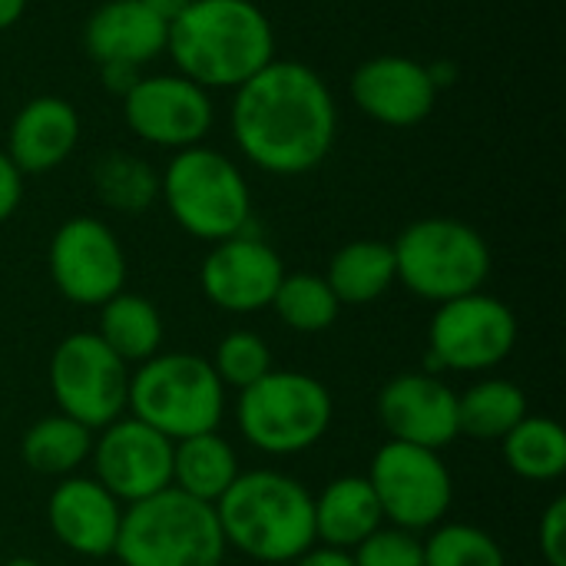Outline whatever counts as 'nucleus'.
<instances>
[{
  "label": "nucleus",
  "instance_id": "1",
  "mask_svg": "<svg viewBox=\"0 0 566 566\" xmlns=\"http://www.w3.org/2000/svg\"><path fill=\"white\" fill-rule=\"evenodd\" d=\"M232 136L252 166L272 176H302L328 159L338 106L312 66L272 60L235 90Z\"/></svg>",
  "mask_w": 566,
  "mask_h": 566
},
{
  "label": "nucleus",
  "instance_id": "2",
  "mask_svg": "<svg viewBox=\"0 0 566 566\" xmlns=\"http://www.w3.org/2000/svg\"><path fill=\"white\" fill-rule=\"evenodd\" d=\"M166 53L202 90H239L275 60V30L252 0H192L169 23Z\"/></svg>",
  "mask_w": 566,
  "mask_h": 566
},
{
  "label": "nucleus",
  "instance_id": "3",
  "mask_svg": "<svg viewBox=\"0 0 566 566\" xmlns=\"http://www.w3.org/2000/svg\"><path fill=\"white\" fill-rule=\"evenodd\" d=\"M226 547L259 564H292L315 547V497L289 474L249 471L216 501Z\"/></svg>",
  "mask_w": 566,
  "mask_h": 566
},
{
  "label": "nucleus",
  "instance_id": "4",
  "mask_svg": "<svg viewBox=\"0 0 566 566\" xmlns=\"http://www.w3.org/2000/svg\"><path fill=\"white\" fill-rule=\"evenodd\" d=\"M113 554L123 566H222L226 537L212 504L166 488L123 507Z\"/></svg>",
  "mask_w": 566,
  "mask_h": 566
},
{
  "label": "nucleus",
  "instance_id": "5",
  "mask_svg": "<svg viewBox=\"0 0 566 566\" xmlns=\"http://www.w3.org/2000/svg\"><path fill=\"white\" fill-rule=\"evenodd\" d=\"M126 411L176 444L192 434L219 431L226 388L209 358L189 352H159L129 375Z\"/></svg>",
  "mask_w": 566,
  "mask_h": 566
},
{
  "label": "nucleus",
  "instance_id": "6",
  "mask_svg": "<svg viewBox=\"0 0 566 566\" xmlns=\"http://www.w3.org/2000/svg\"><path fill=\"white\" fill-rule=\"evenodd\" d=\"M159 196L182 232L212 245L245 232L252 219V192L242 169L209 146L179 149L159 176Z\"/></svg>",
  "mask_w": 566,
  "mask_h": 566
},
{
  "label": "nucleus",
  "instance_id": "7",
  "mask_svg": "<svg viewBox=\"0 0 566 566\" xmlns=\"http://www.w3.org/2000/svg\"><path fill=\"white\" fill-rule=\"evenodd\" d=\"M395 249L398 282L424 302H451L481 292L491 275V249L484 235L461 219H418Z\"/></svg>",
  "mask_w": 566,
  "mask_h": 566
},
{
  "label": "nucleus",
  "instance_id": "8",
  "mask_svg": "<svg viewBox=\"0 0 566 566\" xmlns=\"http://www.w3.org/2000/svg\"><path fill=\"white\" fill-rule=\"evenodd\" d=\"M332 415V395L318 378L279 368L239 391L235 405L239 434L255 451L279 458L315 448L328 434Z\"/></svg>",
  "mask_w": 566,
  "mask_h": 566
},
{
  "label": "nucleus",
  "instance_id": "9",
  "mask_svg": "<svg viewBox=\"0 0 566 566\" xmlns=\"http://www.w3.org/2000/svg\"><path fill=\"white\" fill-rule=\"evenodd\" d=\"M517 315L488 292H471L441 302L428 325V375L441 371H491L517 345Z\"/></svg>",
  "mask_w": 566,
  "mask_h": 566
},
{
  "label": "nucleus",
  "instance_id": "10",
  "mask_svg": "<svg viewBox=\"0 0 566 566\" xmlns=\"http://www.w3.org/2000/svg\"><path fill=\"white\" fill-rule=\"evenodd\" d=\"M50 391L60 415L99 431L126 415L129 365L96 332L66 335L50 358Z\"/></svg>",
  "mask_w": 566,
  "mask_h": 566
},
{
  "label": "nucleus",
  "instance_id": "11",
  "mask_svg": "<svg viewBox=\"0 0 566 566\" xmlns=\"http://www.w3.org/2000/svg\"><path fill=\"white\" fill-rule=\"evenodd\" d=\"M368 484L378 497L381 517L411 534L438 527L454 501V481L441 454L401 441H385L375 451Z\"/></svg>",
  "mask_w": 566,
  "mask_h": 566
},
{
  "label": "nucleus",
  "instance_id": "12",
  "mask_svg": "<svg viewBox=\"0 0 566 566\" xmlns=\"http://www.w3.org/2000/svg\"><path fill=\"white\" fill-rule=\"evenodd\" d=\"M50 279L73 305H103L126 285V255L116 232L93 219L73 216L50 239Z\"/></svg>",
  "mask_w": 566,
  "mask_h": 566
},
{
  "label": "nucleus",
  "instance_id": "13",
  "mask_svg": "<svg viewBox=\"0 0 566 566\" xmlns=\"http://www.w3.org/2000/svg\"><path fill=\"white\" fill-rule=\"evenodd\" d=\"M123 119L143 143L179 153L209 136L216 109L209 90L179 73H166L139 76V83L123 96Z\"/></svg>",
  "mask_w": 566,
  "mask_h": 566
},
{
  "label": "nucleus",
  "instance_id": "14",
  "mask_svg": "<svg viewBox=\"0 0 566 566\" xmlns=\"http://www.w3.org/2000/svg\"><path fill=\"white\" fill-rule=\"evenodd\" d=\"M96 481L119 501L136 504L172 488V441L133 415L116 418L93 438Z\"/></svg>",
  "mask_w": 566,
  "mask_h": 566
},
{
  "label": "nucleus",
  "instance_id": "15",
  "mask_svg": "<svg viewBox=\"0 0 566 566\" xmlns=\"http://www.w3.org/2000/svg\"><path fill=\"white\" fill-rule=\"evenodd\" d=\"M282 279L285 265L279 252L259 235L245 232L216 242L199 272L206 298L232 315H252L269 308Z\"/></svg>",
  "mask_w": 566,
  "mask_h": 566
},
{
  "label": "nucleus",
  "instance_id": "16",
  "mask_svg": "<svg viewBox=\"0 0 566 566\" xmlns=\"http://www.w3.org/2000/svg\"><path fill=\"white\" fill-rule=\"evenodd\" d=\"M378 421L388 441L441 451L458 438V391L441 375H395L378 395Z\"/></svg>",
  "mask_w": 566,
  "mask_h": 566
},
{
  "label": "nucleus",
  "instance_id": "17",
  "mask_svg": "<svg viewBox=\"0 0 566 566\" xmlns=\"http://www.w3.org/2000/svg\"><path fill=\"white\" fill-rule=\"evenodd\" d=\"M352 99L375 123L411 129L434 113L438 86L424 63L401 53H381L355 70Z\"/></svg>",
  "mask_w": 566,
  "mask_h": 566
},
{
  "label": "nucleus",
  "instance_id": "18",
  "mask_svg": "<svg viewBox=\"0 0 566 566\" xmlns=\"http://www.w3.org/2000/svg\"><path fill=\"white\" fill-rule=\"evenodd\" d=\"M53 537L76 557H109L123 524V504L96 478H63L46 501Z\"/></svg>",
  "mask_w": 566,
  "mask_h": 566
},
{
  "label": "nucleus",
  "instance_id": "19",
  "mask_svg": "<svg viewBox=\"0 0 566 566\" xmlns=\"http://www.w3.org/2000/svg\"><path fill=\"white\" fill-rule=\"evenodd\" d=\"M80 143V113L63 96H33L7 129V156L20 176H40L70 159Z\"/></svg>",
  "mask_w": 566,
  "mask_h": 566
},
{
  "label": "nucleus",
  "instance_id": "20",
  "mask_svg": "<svg viewBox=\"0 0 566 566\" xmlns=\"http://www.w3.org/2000/svg\"><path fill=\"white\" fill-rule=\"evenodd\" d=\"M166 36L169 23L146 10L139 0H106L90 13L83 27L86 56L99 66L126 63L139 70L143 63H153L166 53Z\"/></svg>",
  "mask_w": 566,
  "mask_h": 566
},
{
  "label": "nucleus",
  "instance_id": "21",
  "mask_svg": "<svg viewBox=\"0 0 566 566\" xmlns=\"http://www.w3.org/2000/svg\"><path fill=\"white\" fill-rule=\"evenodd\" d=\"M385 527L368 478H338L315 497V544L352 554L365 537Z\"/></svg>",
  "mask_w": 566,
  "mask_h": 566
},
{
  "label": "nucleus",
  "instance_id": "22",
  "mask_svg": "<svg viewBox=\"0 0 566 566\" xmlns=\"http://www.w3.org/2000/svg\"><path fill=\"white\" fill-rule=\"evenodd\" d=\"M239 474V458L219 431L192 434L172 444V488L192 501L216 507Z\"/></svg>",
  "mask_w": 566,
  "mask_h": 566
},
{
  "label": "nucleus",
  "instance_id": "23",
  "mask_svg": "<svg viewBox=\"0 0 566 566\" xmlns=\"http://www.w3.org/2000/svg\"><path fill=\"white\" fill-rule=\"evenodd\" d=\"M325 282L338 305H371L398 282L395 249L378 239H355L332 255Z\"/></svg>",
  "mask_w": 566,
  "mask_h": 566
},
{
  "label": "nucleus",
  "instance_id": "24",
  "mask_svg": "<svg viewBox=\"0 0 566 566\" xmlns=\"http://www.w3.org/2000/svg\"><path fill=\"white\" fill-rule=\"evenodd\" d=\"M96 335L126 365H143L153 355H159V348H163V315L149 298L119 292L99 305V332Z\"/></svg>",
  "mask_w": 566,
  "mask_h": 566
},
{
  "label": "nucleus",
  "instance_id": "25",
  "mask_svg": "<svg viewBox=\"0 0 566 566\" xmlns=\"http://www.w3.org/2000/svg\"><path fill=\"white\" fill-rule=\"evenodd\" d=\"M527 418V395L504 378H488L458 395V434L471 441H504Z\"/></svg>",
  "mask_w": 566,
  "mask_h": 566
},
{
  "label": "nucleus",
  "instance_id": "26",
  "mask_svg": "<svg viewBox=\"0 0 566 566\" xmlns=\"http://www.w3.org/2000/svg\"><path fill=\"white\" fill-rule=\"evenodd\" d=\"M93 434L96 431L83 428L80 421H73L66 415L40 418L36 424L27 428V434L20 441L23 464L46 478H70L80 464L90 461Z\"/></svg>",
  "mask_w": 566,
  "mask_h": 566
},
{
  "label": "nucleus",
  "instance_id": "27",
  "mask_svg": "<svg viewBox=\"0 0 566 566\" xmlns=\"http://www.w3.org/2000/svg\"><path fill=\"white\" fill-rule=\"evenodd\" d=\"M504 464L524 481H557L566 471V431L554 418H524L504 441Z\"/></svg>",
  "mask_w": 566,
  "mask_h": 566
},
{
  "label": "nucleus",
  "instance_id": "28",
  "mask_svg": "<svg viewBox=\"0 0 566 566\" xmlns=\"http://www.w3.org/2000/svg\"><path fill=\"white\" fill-rule=\"evenodd\" d=\"M93 189L106 209L136 216L159 199V176L133 153H103L93 166Z\"/></svg>",
  "mask_w": 566,
  "mask_h": 566
},
{
  "label": "nucleus",
  "instance_id": "29",
  "mask_svg": "<svg viewBox=\"0 0 566 566\" xmlns=\"http://www.w3.org/2000/svg\"><path fill=\"white\" fill-rule=\"evenodd\" d=\"M272 308L292 332H302V335L332 328L342 312L325 275H315V272H295V275L285 272V279L272 298Z\"/></svg>",
  "mask_w": 566,
  "mask_h": 566
},
{
  "label": "nucleus",
  "instance_id": "30",
  "mask_svg": "<svg viewBox=\"0 0 566 566\" xmlns=\"http://www.w3.org/2000/svg\"><path fill=\"white\" fill-rule=\"evenodd\" d=\"M424 566H507L494 534L474 524H438L424 541Z\"/></svg>",
  "mask_w": 566,
  "mask_h": 566
},
{
  "label": "nucleus",
  "instance_id": "31",
  "mask_svg": "<svg viewBox=\"0 0 566 566\" xmlns=\"http://www.w3.org/2000/svg\"><path fill=\"white\" fill-rule=\"evenodd\" d=\"M212 371L222 381V388L245 391L259 378L272 371V352L255 332H229L212 355Z\"/></svg>",
  "mask_w": 566,
  "mask_h": 566
},
{
  "label": "nucleus",
  "instance_id": "32",
  "mask_svg": "<svg viewBox=\"0 0 566 566\" xmlns=\"http://www.w3.org/2000/svg\"><path fill=\"white\" fill-rule=\"evenodd\" d=\"M348 557L355 566H424V541L401 527H378Z\"/></svg>",
  "mask_w": 566,
  "mask_h": 566
},
{
  "label": "nucleus",
  "instance_id": "33",
  "mask_svg": "<svg viewBox=\"0 0 566 566\" xmlns=\"http://www.w3.org/2000/svg\"><path fill=\"white\" fill-rule=\"evenodd\" d=\"M541 557L547 566H566V497H557L541 517Z\"/></svg>",
  "mask_w": 566,
  "mask_h": 566
},
{
  "label": "nucleus",
  "instance_id": "34",
  "mask_svg": "<svg viewBox=\"0 0 566 566\" xmlns=\"http://www.w3.org/2000/svg\"><path fill=\"white\" fill-rule=\"evenodd\" d=\"M20 199H23V176L0 149V226L20 209Z\"/></svg>",
  "mask_w": 566,
  "mask_h": 566
},
{
  "label": "nucleus",
  "instance_id": "35",
  "mask_svg": "<svg viewBox=\"0 0 566 566\" xmlns=\"http://www.w3.org/2000/svg\"><path fill=\"white\" fill-rule=\"evenodd\" d=\"M99 73H103V86L109 93H116L119 99L139 83V70L136 66H126V63H106V66H99Z\"/></svg>",
  "mask_w": 566,
  "mask_h": 566
},
{
  "label": "nucleus",
  "instance_id": "36",
  "mask_svg": "<svg viewBox=\"0 0 566 566\" xmlns=\"http://www.w3.org/2000/svg\"><path fill=\"white\" fill-rule=\"evenodd\" d=\"M289 566H355L348 554L342 551H328V547H312L308 554H302L298 560H292Z\"/></svg>",
  "mask_w": 566,
  "mask_h": 566
},
{
  "label": "nucleus",
  "instance_id": "37",
  "mask_svg": "<svg viewBox=\"0 0 566 566\" xmlns=\"http://www.w3.org/2000/svg\"><path fill=\"white\" fill-rule=\"evenodd\" d=\"M139 3H143L146 10H153L159 20L172 23V20H176V17H179V13H182L189 3H192V0H139Z\"/></svg>",
  "mask_w": 566,
  "mask_h": 566
},
{
  "label": "nucleus",
  "instance_id": "38",
  "mask_svg": "<svg viewBox=\"0 0 566 566\" xmlns=\"http://www.w3.org/2000/svg\"><path fill=\"white\" fill-rule=\"evenodd\" d=\"M27 10V0H0V30H10Z\"/></svg>",
  "mask_w": 566,
  "mask_h": 566
},
{
  "label": "nucleus",
  "instance_id": "39",
  "mask_svg": "<svg viewBox=\"0 0 566 566\" xmlns=\"http://www.w3.org/2000/svg\"><path fill=\"white\" fill-rule=\"evenodd\" d=\"M3 566H40L33 557H13V560H7Z\"/></svg>",
  "mask_w": 566,
  "mask_h": 566
}]
</instances>
